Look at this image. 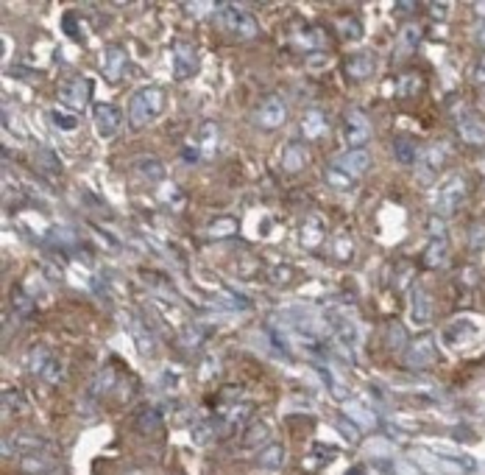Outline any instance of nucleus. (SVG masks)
I'll return each mask as SVG.
<instances>
[{
    "label": "nucleus",
    "instance_id": "obj_1",
    "mask_svg": "<svg viewBox=\"0 0 485 475\" xmlns=\"http://www.w3.org/2000/svg\"><path fill=\"white\" fill-rule=\"evenodd\" d=\"M215 23L221 26L226 34L237 37V40H251L260 34V23L251 11L234 6V3H218L215 9Z\"/></svg>",
    "mask_w": 485,
    "mask_h": 475
},
{
    "label": "nucleus",
    "instance_id": "obj_2",
    "mask_svg": "<svg viewBox=\"0 0 485 475\" xmlns=\"http://www.w3.org/2000/svg\"><path fill=\"white\" fill-rule=\"evenodd\" d=\"M165 112V93L159 87H142L137 90L129 104V123L134 129H145Z\"/></svg>",
    "mask_w": 485,
    "mask_h": 475
},
{
    "label": "nucleus",
    "instance_id": "obj_3",
    "mask_svg": "<svg viewBox=\"0 0 485 475\" xmlns=\"http://www.w3.org/2000/svg\"><path fill=\"white\" fill-rule=\"evenodd\" d=\"M371 135H374V132H371L368 115H365L363 109H357V106L346 109V115H343V140L349 145V151L365 148V145L371 142Z\"/></svg>",
    "mask_w": 485,
    "mask_h": 475
},
{
    "label": "nucleus",
    "instance_id": "obj_4",
    "mask_svg": "<svg viewBox=\"0 0 485 475\" xmlns=\"http://www.w3.org/2000/svg\"><path fill=\"white\" fill-rule=\"evenodd\" d=\"M171 62H173V76L178 82H187L198 70V48L190 40H173L171 45Z\"/></svg>",
    "mask_w": 485,
    "mask_h": 475
},
{
    "label": "nucleus",
    "instance_id": "obj_5",
    "mask_svg": "<svg viewBox=\"0 0 485 475\" xmlns=\"http://www.w3.org/2000/svg\"><path fill=\"white\" fill-rule=\"evenodd\" d=\"M466 196V177L463 174H449L438 188V199H435V207H438V216H449L457 210V204L463 201Z\"/></svg>",
    "mask_w": 485,
    "mask_h": 475
},
{
    "label": "nucleus",
    "instance_id": "obj_6",
    "mask_svg": "<svg viewBox=\"0 0 485 475\" xmlns=\"http://www.w3.org/2000/svg\"><path fill=\"white\" fill-rule=\"evenodd\" d=\"M285 118H287V104H285V98H279V95H268L263 104L257 106V123H260L263 129H276V126H282Z\"/></svg>",
    "mask_w": 485,
    "mask_h": 475
},
{
    "label": "nucleus",
    "instance_id": "obj_7",
    "mask_svg": "<svg viewBox=\"0 0 485 475\" xmlns=\"http://www.w3.org/2000/svg\"><path fill=\"white\" fill-rule=\"evenodd\" d=\"M59 98L62 104L73 106V109H81L89 104V82L84 76H70L59 84Z\"/></svg>",
    "mask_w": 485,
    "mask_h": 475
},
{
    "label": "nucleus",
    "instance_id": "obj_8",
    "mask_svg": "<svg viewBox=\"0 0 485 475\" xmlns=\"http://www.w3.org/2000/svg\"><path fill=\"white\" fill-rule=\"evenodd\" d=\"M126 67H129V56H126V50L120 45H109L101 53V73L109 82H120Z\"/></svg>",
    "mask_w": 485,
    "mask_h": 475
},
{
    "label": "nucleus",
    "instance_id": "obj_9",
    "mask_svg": "<svg viewBox=\"0 0 485 475\" xmlns=\"http://www.w3.org/2000/svg\"><path fill=\"white\" fill-rule=\"evenodd\" d=\"M309 160H312V154H309V148L304 140H290L285 148H282V168H285V174H299V171H304L309 165Z\"/></svg>",
    "mask_w": 485,
    "mask_h": 475
},
{
    "label": "nucleus",
    "instance_id": "obj_10",
    "mask_svg": "<svg viewBox=\"0 0 485 475\" xmlns=\"http://www.w3.org/2000/svg\"><path fill=\"white\" fill-rule=\"evenodd\" d=\"M251 406L246 403V406H232V408H226L221 414V420H218V425H215V436H221V439H226V436H232L234 430H240V428L246 425V420L251 417Z\"/></svg>",
    "mask_w": 485,
    "mask_h": 475
},
{
    "label": "nucleus",
    "instance_id": "obj_11",
    "mask_svg": "<svg viewBox=\"0 0 485 475\" xmlns=\"http://www.w3.org/2000/svg\"><path fill=\"white\" fill-rule=\"evenodd\" d=\"M92 121H95V132L101 138H112L120 129V109L112 104H98L92 109Z\"/></svg>",
    "mask_w": 485,
    "mask_h": 475
},
{
    "label": "nucleus",
    "instance_id": "obj_12",
    "mask_svg": "<svg viewBox=\"0 0 485 475\" xmlns=\"http://www.w3.org/2000/svg\"><path fill=\"white\" fill-rule=\"evenodd\" d=\"M457 135L469 145H485V121L474 112H463L457 118Z\"/></svg>",
    "mask_w": 485,
    "mask_h": 475
},
{
    "label": "nucleus",
    "instance_id": "obj_13",
    "mask_svg": "<svg viewBox=\"0 0 485 475\" xmlns=\"http://www.w3.org/2000/svg\"><path fill=\"white\" fill-rule=\"evenodd\" d=\"M341 171H346L349 177H354V179H360L363 174H368V168H371V154L365 151V148H357V151H346V154H341L338 157V162H335Z\"/></svg>",
    "mask_w": 485,
    "mask_h": 475
},
{
    "label": "nucleus",
    "instance_id": "obj_14",
    "mask_svg": "<svg viewBox=\"0 0 485 475\" xmlns=\"http://www.w3.org/2000/svg\"><path fill=\"white\" fill-rule=\"evenodd\" d=\"M134 428H137L142 436H159L162 428H165V423H162V411L154 408V406L139 408L137 417H134Z\"/></svg>",
    "mask_w": 485,
    "mask_h": 475
},
{
    "label": "nucleus",
    "instance_id": "obj_15",
    "mask_svg": "<svg viewBox=\"0 0 485 475\" xmlns=\"http://www.w3.org/2000/svg\"><path fill=\"white\" fill-rule=\"evenodd\" d=\"M374 67H377V56L368 53V50H360L346 62V76L352 82H363V79H368L374 73Z\"/></svg>",
    "mask_w": 485,
    "mask_h": 475
},
{
    "label": "nucleus",
    "instance_id": "obj_16",
    "mask_svg": "<svg viewBox=\"0 0 485 475\" xmlns=\"http://www.w3.org/2000/svg\"><path fill=\"white\" fill-rule=\"evenodd\" d=\"M218 142H221V129H218V123L204 121V123L198 126L195 151H198V154H204V157H212V154L218 151Z\"/></svg>",
    "mask_w": 485,
    "mask_h": 475
},
{
    "label": "nucleus",
    "instance_id": "obj_17",
    "mask_svg": "<svg viewBox=\"0 0 485 475\" xmlns=\"http://www.w3.org/2000/svg\"><path fill=\"white\" fill-rule=\"evenodd\" d=\"M435 355H438L435 341H433V338H418V341L410 347V352H407V364L421 369V367H430V364L435 361Z\"/></svg>",
    "mask_w": 485,
    "mask_h": 475
},
{
    "label": "nucleus",
    "instance_id": "obj_18",
    "mask_svg": "<svg viewBox=\"0 0 485 475\" xmlns=\"http://www.w3.org/2000/svg\"><path fill=\"white\" fill-rule=\"evenodd\" d=\"M477 335V328L469 322V319H455L446 330H443V341L449 344V347H460V344H466L469 338H474Z\"/></svg>",
    "mask_w": 485,
    "mask_h": 475
},
{
    "label": "nucleus",
    "instance_id": "obj_19",
    "mask_svg": "<svg viewBox=\"0 0 485 475\" xmlns=\"http://www.w3.org/2000/svg\"><path fill=\"white\" fill-rule=\"evenodd\" d=\"M285 462H287V450H285V445H279V442H270L268 447L260 450V456H257V464H260L263 470H282Z\"/></svg>",
    "mask_w": 485,
    "mask_h": 475
},
{
    "label": "nucleus",
    "instance_id": "obj_20",
    "mask_svg": "<svg viewBox=\"0 0 485 475\" xmlns=\"http://www.w3.org/2000/svg\"><path fill=\"white\" fill-rule=\"evenodd\" d=\"M410 311H413V322H416V325H430V322H433V302H430V294H427L424 288H416V291H413V305H410Z\"/></svg>",
    "mask_w": 485,
    "mask_h": 475
},
{
    "label": "nucleus",
    "instance_id": "obj_21",
    "mask_svg": "<svg viewBox=\"0 0 485 475\" xmlns=\"http://www.w3.org/2000/svg\"><path fill=\"white\" fill-rule=\"evenodd\" d=\"M134 171L145 179V182H162L165 179V165L156 157H137L134 160Z\"/></svg>",
    "mask_w": 485,
    "mask_h": 475
},
{
    "label": "nucleus",
    "instance_id": "obj_22",
    "mask_svg": "<svg viewBox=\"0 0 485 475\" xmlns=\"http://www.w3.org/2000/svg\"><path fill=\"white\" fill-rule=\"evenodd\" d=\"M268 436H270V428L265 425V423H251V425L243 430L240 445H243L246 450H263V445L268 442Z\"/></svg>",
    "mask_w": 485,
    "mask_h": 475
},
{
    "label": "nucleus",
    "instance_id": "obj_23",
    "mask_svg": "<svg viewBox=\"0 0 485 475\" xmlns=\"http://www.w3.org/2000/svg\"><path fill=\"white\" fill-rule=\"evenodd\" d=\"M302 132H304V138H307V140H318V138H324V132H326V118H324V112H321V109H307V112H304Z\"/></svg>",
    "mask_w": 485,
    "mask_h": 475
},
{
    "label": "nucleus",
    "instance_id": "obj_24",
    "mask_svg": "<svg viewBox=\"0 0 485 475\" xmlns=\"http://www.w3.org/2000/svg\"><path fill=\"white\" fill-rule=\"evenodd\" d=\"M418 43H421V28L418 26H404L396 43V59H404L413 50H418Z\"/></svg>",
    "mask_w": 485,
    "mask_h": 475
},
{
    "label": "nucleus",
    "instance_id": "obj_25",
    "mask_svg": "<svg viewBox=\"0 0 485 475\" xmlns=\"http://www.w3.org/2000/svg\"><path fill=\"white\" fill-rule=\"evenodd\" d=\"M421 87H424V79L416 73V70H407V73H401L396 82V95L399 98H413V95L421 93Z\"/></svg>",
    "mask_w": 485,
    "mask_h": 475
},
{
    "label": "nucleus",
    "instance_id": "obj_26",
    "mask_svg": "<svg viewBox=\"0 0 485 475\" xmlns=\"http://www.w3.org/2000/svg\"><path fill=\"white\" fill-rule=\"evenodd\" d=\"M446 260H449V243H446V238H433V243L424 252V263L433 266V269H438Z\"/></svg>",
    "mask_w": 485,
    "mask_h": 475
},
{
    "label": "nucleus",
    "instance_id": "obj_27",
    "mask_svg": "<svg viewBox=\"0 0 485 475\" xmlns=\"http://www.w3.org/2000/svg\"><path fill=\"white\" fill-rule=\"evenodd\" d=\"M324 224L318 221V218H307L304 224H302V233H299V240H302V246H307V249H315L321 240H324Z\"/></svg>",
    "mask_w": 485,
    "mask_h": 475
},
{
    "label": "nucleus",
    "instance_id": "obj_28",
    "mask_svg": "<svg viewBox=\"0 0 485 475\" xmlns=\"http://www.w3.org/2000/svg\"><path fill=\"white\" fill-rule=\"evenodd\" d=\"M394 157H396V162H401V165H413L418 160V145L410 140V138H396L394 140Z\"/></svg>",
    "mask_w": 485,
    "mask_h": 475
},
{
    "label": "nucleus",
    "instance_id": "obj_29",
    "mask_svg": "<svg viewBox=\"0 0 485 475\" xmlns=\"http://www.w3.org/2000/svg\"><path fill=\"white\" fill-rule=\"evenodd\" d=\"M20 470L25 475H47L53 470V464L47 459H42V453H31V456H23Z\"/></svg>",
    "mask_w": 485,
    "mask_h": 475
},
{
    "label": "nucleus",
    "instance_id": "obj_30",
    "mask_svg": "<svg viewBox=\"0 0 485 475\" xmlns=\"http://www.w3.org/2000/svg\"><path fill=\"white\" fill-rule=\"evenodd\" d=\"M329 325H332V332H335V338H338V341H343V344H354V341H357V328L352 325V319L332 316V319H329Z\"/></svg>",
    "mask_w": 485,
    "mask_h": 475
},
{
    "label": "nucleus",
    "instance_id": "obj_31",
    "mask_svg": "<svg viewBox=\"0 0 485 475\" xmlns=\"http://www.w3.org/2000/svg\"><path fill=\"white\" fill-rule=\"evenodd\" d=\"M326 185L335 190H352L357 185V179L349 177L346 171H341L338 165H332V168H326Z\"/></svg>",
    "mask_w": 485,
    "mask_h": 475
},
{
    "label": "nucleus",
    "instance_id": "obj_32",
    "mask_svg": "<svg viewBox=\"0 0 485 475\" xmlns=\"http://www.w3.org/2000/svg\"><path fill=\"white\" fill-rule=\"evenodd\" d=\"M50 123H53L56 129H64V132L79 129V118L70 115V112H64V109H50Z\"/></svg>",
    "mask_w": 485,
    "mask_h": 475
},
{
    "label": "nucleus",
    "instance_id": "obj_33",
    "mask_svg": "<svg viewBox=\"0 0 485 475\" xmlns=\"http://www.w3.org/2000/svg\"><path fill=\"white\" fill-rule=\"evenodd\" d=\"M338 26H341V37H343L346 43H357V40H363V26H360V20H357V17H343Z\"/></svg>",
    "mask_w": 485,
    "mask_h": 475
},
{
    "label": "nucleus",
    "instance_id": "obj_34",
    "mask_svg": "<svg viewBox=\"0 0 485 475\" xmlns=\"http://www.w3.org/2000/svg\"><path fill=\"white\" fill-rule=\"evenodd\" d=\"M3 408H6V414H20V411H25V397L14 389H6L3 391Z\"/></svg>",
    "mask_w": 485,
    "mask_h": 475
},
{
    "label": "nucleus",
    "instance_id": "obj_35",
    "mask_svg": "<svg viewBox=\"0 0 485 475\" xmlns=\"http://www.w3.org/2000/svg\"><path fill=\"white\" fill-rule=\"evenodd\" d=\"M234 230H237V221H234V218H229V216H223V218H218V221H212V224H210V235H215V238L234 235Z\"/></svg>",
    "mask_w": 485,
    "mask_h": 475
},
{
    "label": "nucleus",
    "instance_id": "obj_36",
    "mask_svg": "<svg viewBox=\"0 0 485 475\" xmlns=\"http://www.w3.org/2000/svg\"><path fill=\"white\" fill-rule=\"evenodd\" d=\"M443 154H446V148H441L438 142L435 145H430L427 148V154H424V168L433 174V171H438L441 168V162H443Z\"/></svg>",
    "mask_w": 485,
    "mask_h": 475
},
{
    "label": "nucleus",
    "instance_id": "obj_37",
    "mask_svg": "<svg viewBox=\"0 0 485 475\" xmlns=\"http://www.w3.org/2000/svg\"><path fill=\"white\" fill-rule=\"evenodd\" d=\"M11 305H14V311H17V316H25L31 308H34V302H31V296H25L23 291H14V296H11Z\"/></svg>",
    "mask_w": 485,
    "mask_h": 475
},
{
    "label": "nucleus",
    "instance_id": "obj_38",
    "mask_svg": "<svg viewBox=\"0 0 485 475\" xmlns=\"http://www.w3.org/2000/svg\"><path fill=\"white\" fill-rule=\"evenodd\" d=\"M388 344H391V350H401L404 347V328L396 325V322L388 325Z\"/></svg>",
    "mask_w": 485,
    "mask_h": 475
},
{
    "label": "nucleus",
    "instance_id": "obj_39",
    "mask_svg": "<svg viewBox=\"0 0 485 475\" xmlns=\"http://www.w3.org/2000/svg\"><path fill=\"white\" fill-rule=\"evenodd\" d=\"M42 378L47 380V383H59V380H62V361L50 358V361H47V367L42 369Z\"/></svg>",
    "mask_w": 485,
    "mask_h": 475
},
{
    "label": "nucleus",
    "instance_id": "obj_40",
    "mask_svg": "<svg viewBox=\"0 0 485 475\" xmlns=\"http://www.w3.org/2000/svg\"><path fill=\"white\" fill-rule=\"evenodd\" d=\"M290 280H293V269H290V266H276L273 274H270V283H276V285H285V283H290Z\"/></svg>",
    "mask_w": 485,
    "mask_h": 475
},
{
    "label": "nucleus",
    "instance_id": "obj_41",
    "mask_svg": "<svg viewBox=\"0 0 485 475\" xmlns=\"http://www.w3.org/2000/svg\"><path fill=\"white\" fill-rule=\"evenodd\" d=\"M210 423H201V425H195V430H193V439H195V442H207V439H210V436H212V433H210Z\"/></svg>",
    "mask_w": 485,
    "mask_h": 475
},
{
    "label": "nucleus",
    "instance_id": "obj_42",
    "mask_svg": "<svg viewBox=\"0 0 485 475\" xmlns=\"http://www.w3.org/2000/svg\"><path fill=\"white\" fill-rule=\"evenodd\" d=\"M64 31H67V37L79 40V31H76V14H64Z\"/></svg>",
    "mask_w": 485,
    "mask_h": 475
},
{
    "label": "nucleus",
    "instance_id": "obj_43",
    "mask_svg": "<svg viewBox=\"0 0 485 475\" xmlns=\"http://www.w3.org/2000/svg\"><path fill=\"white\" fill-rule=\"evenodd\" d=\"M446 11H449V3H430V14L433 17H446Z\"/></svg>",
    "mask_w": 485,
    "mask_h": 475
},
{
    "label": "nucleus",
    "instance_id": "obj_44",
    "mask_svg": "<svg viewBox=\"0 0 485 475\" xmlns=\"http://www.w3.org/2000/svg\"><path fill=\"white\" fill-rule=\"evenodd\" d=\"M418 3H410V0H401V3H396V11L399 14H410L413 9H416Z\"/></svg>",
    "mask_w": 485,
    "mask_h": 475
},
{
    "label": "nucleus",
    "instance_id": "obj_45",
    "mask_svg": "<svg viewBox=\"0 0 485 475\" xmlns=\"http://www.w3.org/2000/svg\"><path fill=\"white\" fill-rule=\"evenodd\" d=\"M477 76H480V79L485 76V53L480 56V62H477Z\"/></svg>",
    "mask_w": 485,
    "mask_h": 475
},
{
    "label": "nucleus",
    "instance_id": "obj_46",
    "mask_svg": "<svg viewBox=\"0 0 485 475\" xmlns=\"http://www.w3.org/2000/svg\"><path fill=\"white\" fill-rule=\"evenodd\" d=\"M477 43H480V45L485 48V23L480 26V31H477Z\"/></svg>",
    "mask_w": 485,
    "mask_h": 475
},
{
    "label": "nucleus",
    "instance_id": "obj_47",
    "mask_svg": "<svg viewBox=\"0 0 485 475\" xmlns=\"http://www.w3.org/2000/svg\"><path fill=\"white\" fill-rule=\"evenodd\" d=\"M474 11H477L480 17H485V3H477V6H474Z\"/></svg>",
    "mask_w": 485,
    "mask_h": 475
}]
</instances>
